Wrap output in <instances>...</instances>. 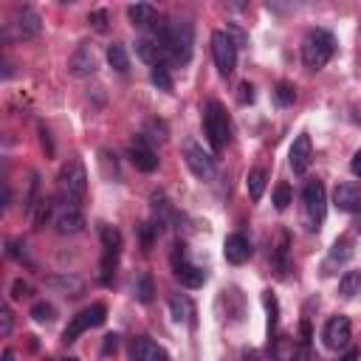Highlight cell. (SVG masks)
Instances as JSON below:
<instances>
[{
	"label": "cell",
	"instance_id": "21",
	"mask_svg": "<svg viewBox=\"0 0 361 361\" xmlns=\"http://www.w3.org/2000/svg\"><path fill=\"white\" fill-rule=\"evenodd\" d=\"M350 257H353V245H350V240H347V237H338V240L333 243L330 254H327V262H324V274H330V268H333V265H344Z\"/></svg>",
	"mask_w": 361,
	"mask_h": 361
},
{
	"label": "cell",
	"instance_id": "43",
	"mask_svg": "<svg viewBox=\"0 0 361 361\" xmlns=\"http://www.w3.org/2000/svg\"><path fill=\"white\" fill-rule=\"evenodd\" d=\"M355 231H361V212H358V217H355Z\"/></svg>",
	"mask_w": 361,
	"mask_h": 361
},
{
	"label": "cell",
	"instance_id": "34",
	"mask_svg": "<svg viewBox=\"0 0 361 361\" xmlns=\"http://www.w3.org/2000/svg\"><path fill=\"white\" fill-rule=\"evenodd\" d=\"M87 23H93L96 31H107V11H90Z\"/></svg>",
	"mask_w": 361,
	"mask_h": 361
},
{
	"label": "cell",
	"instance_id": "24",
	"mask_svg": "<svg viewBox=\"0 0 361 361\" xmlns=\"http://www.w3.org/2000/svg\"><path fill=\"white\" fill-rule=\"evenodd\" d=\"M262 305L268 310V341H271L276 333V322H279V305H276V296L271 290H262Z\"/></svg>",
	"mask_w": 361,
	"mask_h": 361
},
{
	"label": "cell",
	"instance_id": "4",
	"mask_svg": "<svg viewBox=\"0 0 361 361\" xmlns=\"http://www.w3.org/2000/svg\"><path fill=\"white\" fill-rule=\"evenodd\" d=\"M56 186H59L62 200H68L71 206H76V203L85 197V192H87V172H85V164H82L79 158H71V161L59 169Z\"/></svg>",
	"mask_w": 361,
	"mask_h": 361
},
{
	"label": "cell",
	"instance_id": "15",
	"mask_svg": "<svg viewBox=\"0 0 361 361\" xmlns=\"http://www.w3.org/2000/svg\"><path fill=\"white\" fill-rule=\"evenodd\" d=\"M223 257H226V262H231V265L248 262V259H251V243H248V237H243V234H228V237L223 240Z\"/></svg>",
	"mask_w": 361,
	"mask_h": 361
},
{
	"label": "cell",
	"instance_id": "3",
	"mask_svg": "<svg viewBox=\"0 0 361 361\" xmlns=\"http://www.w3.org/2000/svg\"><path fill=\"white\" fill-rule=\"evenodd\" d=\"M192 45H195V28L189 20H175L169 23V39H166V62L172 65H186L192 59Z\"/></svg>",
	"mask_w": 361,
	"mask_h": 361
},
{
	"label": "cell",
	"instance_id": "32",
	"mask_svg": "<svg viewBox=\"0 0 361 361\" xmlns=\"http://www.w3.org/2000/svg\"><path fill=\"white\" fill-rule=\"evenodd\" d=\"M54 313H56V310H54L51 302H37V305L31 307V319H34V322H51Z\"/></svg>",
	"mask_w": 361,
	"mask_h": 361
},
{
	"label": "cell",
	"instance_id": "33",
	"mask_svg": "<svg viewBox=\"0 0 361 361\" xmlns=\"http://www.w3.org/2000/svg\"><path fill=\"white\" fill-rule=\"evenodd\" d=\"M288 203H290V186L288 183H276V189H274V206L279 212H285Z\"/></svg>",
	"mask_w": 361,
	"mask_h": 361
},
{
	"label": "cell",
	"instance_id": "1",
	"mask_svg": "<svg viewBox=\"0 0 361 361\" xmlns=\"http://www.w3.org/2000/svg\"><path fill=\"white\" fill-rule=\"evenodd\" d=\"M324 212H327V192L322 180H307L302 189V223L307 231H319V226L324 223Z\"/></svg>",
	"mask_w": 361,
	"mask_h": 361
},
{
	"label": "cell",
	"instance_id": "39",
	"mask_svg": "<svg viewBox=\"0 0 361 361\" xmlns=\"http://www.w3.org/2000/svg\"><path fill=\"white\" fill-rule=\"evenodd\" d=\"M118 347V336L116 333H110V336H104V353H113Z\"/></svg>",
	"mask_w": 361,
	"mask_h": 361
},
{
	"label": "cell",
	"instance_id": "25",
	"mask_svg": "<svg viewBox=\"0 0 361 361\" xmlns=\"http://www.w3.org/2000/svg\"><path fill=\"white\" fill-rule=\"evenodd\" d=\"M265 180H268V175H265V169H251L248 172V197L257 203L259 197H262V192H265Z\"/></svg>",
	"mask_w": 361,
	"mask_h": 361
},
{
	"label": "cell",
	"instance_id": "31",
	"mask_svg": "<svg viewBox=\"0 0 361 361\" xmlns=\"http://www.w3.org/2000/svg\"><path fill=\"white\" fill-rule=\"evenodd\" d=\"M152 293H155V290H152V279L144 274V276L138 279V285H135V296H138V302L149 305V302H152Z\"/></svg>",
	"mask_w": 361,
	"mask_h": 361
},
{
	"label": "cell",
	"instance_id": "42",
	"mask_svg": "<svg viewBox=\"0 0 361 361\" xmlns=\"http://www.w3.org/2000/svg\"><path fill=\"white\" fill-rule=\"evenodd\" d=\"M3 361H14V353H11V350H6V353H3Z\"/></svg>",
	"mask_w": 361,
	"mask_h": 361
},
{
	"label": "cell",
	"instance_id": "26",
	"mask_svg": "<svg viewBox=\"0 0 361 361\" xmlns=\"http://www.w3.org/2000/svg\"><path fill=\"white\" fill-rule=\"evenodd\" d=\"M358 288H361V271H347V274L338 279V293H341L344 299L355 296Z\"/></svg>",
	"mask_w": 361,
	"mask_h": 361
},
{
	"label": "cell",
	"instance_id": "11",
	"mask_svg": "<svg viewBox=\"0 0 361 361\" xmlns=\"http://www.w3.org/2000/svg\"><path fill=\"white\" fill-rule=\"evenodd\" d=\"M310 161H313V144H310V135L302 133V135L293 138V144L288 149V164H290V169L296 175H305L307 166H310Z\"/></svg>",
	"mask_w": 361,
	"mask_h": 361
},
{
	"label": "cell",
	"instance_id": "35",
	"mask_svg": "<svg viewBox=\"0 0 361 361\" xmlns=\"http://www.w3.org/2000/svg\"><path fill=\"white\" fill-rule=\"evenodd\" d=\"M237 102H240V104H251V102H254V87H251L248 82H243V85L237 87Z\"/></svg>",
	"mask_w": 361,
	"mask_h": 361
},
{
	"label": "cell",
	"instance_id": "18",
	"mask_svg": "<svg viewBox=\"0 0 361 361\" xmlns=\"http://www.w3.org/2000/svg\"><path fill=\"white\" fill-rule=\"evenodd\" d=\"M333 203H336L341 212H361V186L353 183V180L338 183L336 192H333Z\"/></svg>",
	"mask_w": 361,
	"mask_h": 361
},
{
	"label": "cell",
	"instance_id": "9",
	"mask_svg": "<svg viewBox=\"0 0 361 361\" xmlns=\"http://www.w3.org/2000/svg\"><path fill=\"white\" fill-rule=\"evenodd\" d=\"M322 338H324V347L327 350H344L347 344H350V338H353V327H350V319L347 316H333V319H327V324H324V330H322Z\"/></svg>",
	"mask_w": 361,
	"mask_h": 361
},
{
	"label": "cell",
	"instance_id": "40",
	"mask_svg": "<svg viewBox=\"0 0 361 361\" xmlns=\"http://www.w3.org/2000/svg\"><path fill=\"white\" fill-rule=\"evenodd\" d=\"M243 361H259V353L257 350H245L243 353Z\"/></svg>",
	"mask_w": 361,
	"mask_h": 361
},
{
	"label": "cell",
	"instance_id": "8",
	"mask_svg": "<svg viewBox=\"0 0 361 361\" xmlns=\"http://www.w3.org/2000/svg\"><path fill=\"white\" fill-rule=\"evenodd\" d=\"M212 54H214V65L223 76H228L237 65V42L231 39V34L226 31H214L212 34Z\"/></svg>",
	"mask_w": 361,
	"mask_h": 361
},
{
	"label": "cell",
	"instance_id": "41",
	"mask_svg": "<svg viewBox=\"0 0 361 361\" xmlns=\"http://www.w3.org/2000/svg\"><path fill=\"white\" fill-rule=\"evenodd\" d=\"M338 361H358V353H355V350H350V353H347L344 358H338Z\"/></svg>",
	"mask_w": 361,
	"mask_h": 361
},
{
	"label": "cell",
	"instance_id": "22",
	"mask_svg": "<svg viewBox=\"0 0 361 361\" xmlns=\"http://www.w3.org/2000/svg\"><path fill=\"white\" fill-rule=\"evenodd\" d=\"M169 313H172V319L180 324V322H192V302L186 299V296H180V293H172L169 296Z\"/></svg>",
	"mask_w": 361,
	"mask_h": 361
},
{
	"label": "cell",
	"instance_id": "23",
	"mask_svg": "<svg viewBox=\"0 0 361 361\" xmlns=\"http://www.w3.org/2000/svg\"><path fill=\"white\" fill-rule=\"evenodd\" d=\"M107 62H110V68H116L118 73H127V71H130V56H127V51H124L121 42H113V45L107 48Z\"/></svg>",
	"mask_w": 361,
	"mask_h": 361
},
{
	"label": "cell",
	"instance_id": "10",
	"mask_svg": "<svg viewBox=\"0 0 361 361\" xmlns=\"http://www.w3.org/2000/svg\"><path fill=\"white\" fill-rule=\"evenodd\" d=\"M183 158H186V166H189L197 178L209 180V178L214 175V158H212L209 152H203V147H197L195 141H186V144H183Z\"/></svg>",
	"mask_w": 361,
	"mask_h": 361
},
{
	"label": "cell",
	"instance_id": "5",
	"mask_svg": "<svg viewBox=\"0 0 361 361\" xmlns=\"http://www.w3.org/2000/svg\"><path fill=\"white\" fill-rule=\"evenodd\" d=\"M203 130H206V138H209L212 149L220 152L228 141V116H226L223 104L214 102V99L206 102V107H203Z\"/></svg>",
	"mask_w": 361,
	"mask_h": 361
},
{
	"label": "cell",
	"instance_id": "29",
	"mask_svg": "<svg viewBox=\"0 0 361 361\" xmlns=\"http://www.w3.org/2000/svg\"><path fill=\"white\" fill-rule=\"evenodd\" d=\"M274 99L285 107V104H293V99H296V87L293 85H288V82H279L276 87H274Z\"/></svg>",
	"mask_w": 361,
	"mask_h": 361
},
{
	"label": "cell",
	"instance_id": "30",
	"mask_svg": "<svg viewBox=\"0 0 361 361\" xmlns=\"http://www.w3.org/2000/svg\"><path fill=\"white\" fill-rule=\"evenodd\" d=\"M48 285H62L65 290H71V296H79V290H82V279H76V276H51Z\"/></svg>",
	"mask_w": 361,
	"mask_h": 361
},
{
	"label": "cell",
	"instance_id": "14",
	"mask_svg": "<svg viewBox=\"0 0 361 361\" xmlns=\"http://www.w3.org/2000/svg\"><path fill=\"white\" fill-rule=\"evenodd\" d=\"M130 361H169V353L161 344H155L152 338L138 336L130 344Z\"/></svg>",
	"mask_w": 361,
	"mask_h": 361
},
{
	"label": "cell",
	"instance_id": "19",
	"mask_svg": "<svg viewBox=\"0 0 361 361\" xmlns=\"http://www.w3.org/2000/svg\"><path fill=\"white\" fill-rule=\"evenodd\" d=\"M127 17H130V23H133L135 28H149V25H155L158 11H155L152 3H133V6L127 8Z\"/></svg>",
	"mask_w": 361,
	"mask_h": 361
},
{
	"label": "cell",
	"instance_id": "13",
	"mask_svg": "<svg viewBox=\"0 0 361 361\" xmlns=\"http://www.w3.org/2000/svg\"><path fill=\"white\" fill-rule=\"evenodd\" d=\"M130 161H133V166L141 169V172H155V169H158V155H155V149L147 144V135H135V138L130 141Z\"/></svg>",
	"mask_w": 361,
	"mask_h": 361
},
{
	"label": "cell",
	"instance_id": "2",
	"mask_svg": "<svg viewBox=\"0 0 361 361\" xmlns=\"http://www.w3.org/2000/svg\"><path fill=\"white\" fill-rule=\"evenodd\" d=\"M333 51H336V39H333L330 31H324V28L307 31V37H305V42H302V59H305V65H307L310 71L324 68V65L330 62Z\"/></svg>",
	"mask_w": 361,
	"mask_h": 361
},
{
	"label": "cell",
	"instance_id": "27",
	"mask_svg": "<svg viewBox=\"0 0 361 361\" xmlns=\"http://www.w3.org/2000/svg\"><path fill=\"white\" fill-rule=\"evenodd\" d=\"M296 344L290 338H276L274 344V361H296Z\"/></svg>",
	"mask_w": 361,
	"mask_h": 361
},
{
	"label": "cell",
	"instance_id": "38",
	"mask_svg": "<svg viewBox=\"0 0 361 361\" xmlns=\"http://www.w3.org/2000/svg\"><path fill=\"white\" fill-rule=\"evenodd\" d=\"M350 169H353V175H355V178H361V149H355V152H353Z\"/></svg>",
	"mask_w": 361,
	"mask_h": 361
},
{
	"label": "cell",
	"instance_id": "17",
	"mask_svg": "<svg viewBox=\"0 0 361 361\" xmlns=\"http://www.w3.org/2000/svg\"><path fill=\"white\" fill-rule=\"evenodd\" d=\"M172 268H175V276L180 279V285H186V288H200V285L206 282V274H203L195 262H189V259L183 257V251H180V257L175 254Z\"/></svg>",
	"mask_w": 361,
	"mask_h": 361
},
{
	"label": "cell",
	"instance_id": "6",
	"mask_svg": "<svg viewBox=\"0 0 361 361\" xmlns=\"http://www.w3.org/2000/svg\"><path fill=\"white\" fill-rule=\"evenodd\" d=\"M104 316H107V307L102 305V302H96V305H90V307H85L82 313H76L73 319H71V324L65 327V333H62V341H76L87 327H99V324H104Z\"/></svg>",
	"mask_w": 361,
	"mask_h": 361
},
{
	"label": "cell",
	"instance_id": "28",
	"mask_svg": "<svg viewBox=\"0 0 361 361\" xmlns=\"http://www.w3.org/2000/svg\"><path fill=\"white\" fill-rule=\"evenodd\" d=\"M149 79H152V85L158 87V90H172V76H169V68L166 65H155L152 68V73H149Z\"/></svg>",
	"mask_w": 361,
	"mask_h": 361
},
{
	"label": "cell",
	"instance_id": "20",
	"mask_svg": "<svg viewBox=\"0 0 361 361\" xmlns=\"http://www.w3.org/2000/svg\"><path fill=\"white\" fill-rule=\"evenodd\" d=\"M39 28H42L39 14H37L31 6H25V8L20 11V17H17V31H20V37H23V39H31V37L39 34Z\"/></svg>",
	"mask_w": 361,
	"mask_h": 361
},
{
	"label": "cell",
	"instance_id": "12",
	"mask_svg": "<svg viewBox=\"0 0 361 361\" xmlns=\"http://www.w3.org/2000/svg\"><path fill=\"white\" fill-rule=\"evenodd\" d=\"M96 68H99V56H96L93 45H87V42H82V45L71 54V59H68V71H71L73 76H79V79L96 73Z\"/></svg>",
	"mask_w": 361,
	"mask_h": 361
},
{
	"label": "cell",
	"instance_id": "16",
	"mask_svg": "<svg viewBox=\"0 0 361 361\" xmlns=\"http://www.w3.org/2000/svg\"><path fill=\"white\" fill-rule=\"evenodd\" d=\"M54 226H56L59 234H76V231L85 228V214H82L76 206L65 203V206L54 214Z\"/></svg>",
	"mask_w": 361,
	"mask_h": 361
},
{
	"label": "cell",
	"instance_id": "37",
	"mask_svg": "<svg viewBox=\"0 0 361 361\" xmlns=\"http://www.w3.org/2000/svg\"><path fill=\"white\" fill-rule=\"evenodd\" d=\"M0 322H3V324H0V333L8 336V333H11V310H8V307L0 310Z\"/></svg>",
	"mask_w": 361,
	"mask_h": 361
},
{
	"label": "cell",
	"instance_id": "7",
	"mask_svg": "<svg viewBox=\"0 0 361 361\" xmlns=\"http://www.w3.org/2000/svg\"><path fill=\"white\" fill-rule=\"evenodd\" d=\"M99 237H102V282H110V274H113L118 251H121V234H118V228L102 223Z\"/></svg>",
	"mask_w": 361,
	"mask_h": 361
},
{
	"label": "cell",
	"instance_id": "36",
	"mask_svg": "<svg viewBox=\"0 0 361 361\" xmlns=\"http://www.w3.org/2000/svg\"><path fill=\"white\" fill-rule=\"evenodd\" d=\"M25 296H31V285L23 282V279H17V282L11 285V299H25Z\"/></svg>",
	"mask_w": 361,
	"mask_h": 361
},
{
	"label": "cell",
	"instance_id": "44",
	"mask_svg": "<svg viewBox=\"0 0 361 361\" xmlns=\"http://www.w3.org/2000/svg\"><path fill=\"white\" fill-rule=\"evenodd\" d=\"M62 361H79V358H73V355H68V358H62Z\"/></svg>",
	"mask_w": 361,
	"mask_h": 361
}]
</instances>
